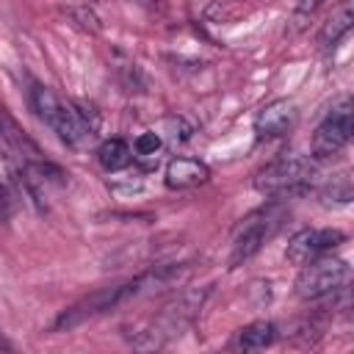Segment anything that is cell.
Returning <instances> with one entry per match:
<instances>
[{
  "label": "cell",
  "mask_w": 354,
  "mask_h": 354,
  "mask_svg": "<svg viewBox=\"0 0 354 354\" xmlns=\"http://www.w3.org/2000/svg\"><path fill=\"white\" fill-rule=\"evenodd\" d=\"M14 213V196L6 183H0V221H8Z\"/></svg>",
  "instance_id": "cell-17"
},
{
  "label": "cell",
  "mask_w": 354,
  "mask_h": 354,
  "mask_svg": "<svg viewBox=\"0 0 354 354\" xmlns=\"http://www.w3.org/2000/svg\"><path fill=\"white\" fill-rule=\"evenodd\" d=\"M282 221V210L268 205L263 210H254L252 216L241 218V224L235 227L232 232V254H230V263L238 266L243 260H249L252 254H257L263 249V243L277 232Z\"/></svg>",
  "instance_id": "cell-6"
},
{
  "label": "cell",
  "mask_w": 354,
  "mask_h": 354,
  "mask_svg": "<svg viewBox=\"0 0 354 354\" xmlns=\"http://www.w3.org/2000/svg\"><path fill=\"white\" fill-rule=\"evenodd\" d=\"M69 17H72V22L80 28V30H86V33H100V17L88 8V6H77V8H69Z\"/></svg>",
  "instance_id": "cell-16"
},
{
  "label": "cell",
  "mask_w": 354,
  "mask_h": 354,
  "mask_svg": "<svg viewBox=\"0 0 354 354\" xmlns=\"http://www.w3.org/2000/svg\"><path fill=\"white\" fill-rule=\"evenodd\" d=\"M202 299H205V290H191V293H183L177 301H171L155 321L147 332H141V337L133 340L136 348H160L163 343H169L171 337H177L191 321L194 315L199 313L202 307Z\"/></svg>",
  "instance_id": "cell-4"
},
{
  "label": "cell",
  "mask_w": 354,
  "mask_h": 354,
  "mask_svg": "<svg viewBox=\"0 0 354 354\" xmlns=\"http://www.w3.org/2000/svg\"><path fill=\"white\" fill-rule=\"evenodd\" d=\"M351 22H354V3H351V0H343V3L332 11V17L324 22V28H321V33H318V44H321L324 50L335 47V44L351 30Z\"/></svg>",
  "instance_id": "cell-11"
},
{
  "label": "cell",
  "mask_w": 354,
  "mask_h": 354,
  "mask_svg": "<svg viewBox=\"0 0 354 354\" xmlns=\"http://www.w3.org/2000/svg\"><path fill=\"white\" fill-rule=\"evenodd\" d=\"M296 122V105L290 100H271L266 102L254 116V133L260 138H277L285 136Z\"/></svg>",
  "instance_id": "cell-9"
},
{
  "label": "cell",
  "mask_w": 354,
  "mask_h": 354,
  "mask_svg": "<svg viewBox=\"0 0 354 354\" xmlns=\"http://www.w3.org/2000/svg\"><path fill=\"white\" fill-rule=\"evenodd\" d=\"M321 196L326 199V202H337V205H348L351 202V196H354V188H351V177L343 171V174H337V177H332V183L321 191Z\"/></svg>",
  "instance_id": "cell-14"
},
{
  "label": "cell",
  "mask_w": 354,
  "mask_h": 354,
  "mask_svg": "<svg viewBox=\"0 0 354 354\" xmlns=\"http://www.w3.org/2000/svg\"><path fill=\"white\" fill-rule=\"evenodd\" d=\"M351 130H354L351 100H348V97H340V100L329 108V113L324 116V122L315 127V133H313V141H310L313 155H315L318 160L337 155V152L351 141Z\"/></svg>",
  "instance_id": "cell-7"
},
{
  "label": "cell",
  "mask_w": 354,
  "mask_h": 354,
  "mask_svg": "<svg viewBox=\"0 0 354 354\" xmlns=\"http://www.w3.org/2000/svg\"><path fill=\"white\" fill-rule=\"evenodd\" d=\"M271 340H274V326L268 321H254L238 332V348L243 351H260L271 346Z\"/></svg>",
  "instance_id": "cell-13"
},
{
  "label": "cell",
  "mask_w": 354,
  "mask_h": 354,
  "mask_svg": "<svg viewBox=\"0 0 354 354\" xmlns=\"http://www.w3.org/2000/svg\"><path fill=\"white\" fill-rule=\"evenodd\" d=\"M30 105L36 111V116L66 144V147H83L91 136H94V124H88V119L75 111L69 102H64L53 88L47 86H33L30 88Z\"/></svg>",
  "instance_id": "cell-2"
},
{
  "label": "cell",
  "mask_w": 354,
  "mask_h": 354,
  "mask_svg": "<svg viewBox=\"0 0 354 354\" xmlns=\"http://www.w3.org/2000/svg\"><path fill=\"white\" fill-rule=\"evenodd\" d=\"M185 271H188L185 266H158V268H152V271H147V274H138V277H133V279H124V282L100 288V290L83 296L80 301H75L72 307H66V310L55 318L53 329H55V332L72 329V326H77V324H83V321H88V318H97V315H102V313H108V310H116V307L127 304L130 299H138V296H144V293H152V290H158V288L171 285V282L180 279Z\"/></svg>",
  "instance_id": "cell-1"
},
{
  "label": "cell",
  "mask_w": 354,
  "mask_h": 354,
  "mask_svg": "<svg viewBox=\"0 0 354 354\" xmlns=\"http://www.w3.org/2000/svg\"><path fill=\"white\" fill-rule=\"evenodd\" d=\"M207 177H210V169L196 158H171L166 163V171H163L166 185L177 188V191L202 185V183H207Z\"/></svg>",
  "instance_id": "cell-10"
},
{
  "label": "cell",
  "mask_w": 354,
  "mask_h": 354,
  "mask_svg": "<svg viewBox=\"0 0 354 354\" xmlns=\"http://www.w3.org/2000/svg\"><path fill=\"white\" fill-rule=\"evenodd\" d=\"M160 147H163V138H160L158 130H147V133H141V136L133 141V152H136L138 158H155V155L160 152Z\"/></svg>",
  "instance_id": "cell-15"
},
{
  "label": "cell",
  "mask_w": 354,
  "mask_h": 354,
  "mask_svg": "<svg viewBox=\"0 0 354 354\" xmlns=\"http://www.w3.org/2000/svg\"><path fill=\"white\" fill-rule=\"evenodd\" d=\"M348 279H351V268L346 260L321 254L301 266V271L296 277V296L304 301H318V299L332 296L340 288H346Z\"/></svg>",
  "instance_id": "cell-3"
},
{
  "label": "cell",
  "mask_w": 354,
  "mask_h": 354,
  "mask_svg": "<svg viewBox=\"0 0 354 354\" xmlns=\"http://www.w3.org/2000/svg\"><path fill=\"white\" fill-rule=\"evenodd\" d=\"M130 158H133V149H130V144H127L124 138H108V141H102L100 149H97V160H100V166H102L105 171H119V169H124V166L130 163Z\"/></svg>",
  "instance_id": "cell-12"
},
{
  "label": "cell",
  "mask_w": 354,
  "mask_h": 354,
  "mask_svg": "<svg viewBox=\"0 0 354 354\" xmlns=\"http://www.w3.org/2000/svg\"><path fill=\"white\" fill-rule=\"evenodd\" d=\"M313 180V163L301 155H285L274 163H268L257 177H254V191L263 196H282L301 191Z\"/></svg>",
  "instance_id": "cell-5"
},
{
  "label": "cell",
  "mask_w": 354,
  "mask_h": 354,
  "mask_svg": "<svg viewBox=\"0 0 354 354\" xmlns=\"http://www.w3.org/2000/svg\"><path fill=\"white\" fill-rule=\"evenodd\" d=\"M324 0H299V17H307V14H313L318 6H321Z\"/></svg>",
  "instance_id": "cell-18"
},
{
  "label": "cell",
  "mask_w": 354,
  "mask_h": 354,
  "mask_svg": "<svg viewBox=\"0 0 354 354\" xmlns=\"http://www.w3.org/2000/svg\"><path fill=\"white\" fill-rule=\"evenodd\" d=\"M346 241V235L340 232V230H332V227H324V230H301V232H296L290 241H288V249H285V257H288V263H293V266H304V263H310V260H315V257H321V254H326V252H332L337 243H343Z\"/></svg>",
  "instance_id": "cell-8"
}]
</instances>
